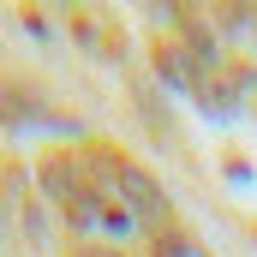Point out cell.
<instances>
[{
  "label": "cell",
  "instance_id": "cell-1",
  "mask_svg": "<svg viewBox=\"0 0 257 257\" xmlns=\"http://www.w3.org/2000/svg\"><path fill=\"white\" fill-rule=\"evenodd\" d=\"M114 192H120V203H126L132 215H144L150 227H162V221H168V192L156 186V174H144V168L120 162V168H114Z\"/></svg>",
  "mask_w": 257,
  "mask_h": 257
},
{
  "label": "cell",
  "instance_id": "cell-2",
  "mask_svg": "<svg viewBox=\"0 0 257 257\" xmlns=\"http://www.w3.org/2000/svg\"><path fill=\"white\" fill-rule=\"evenodd\" d=\"M150 245H156V257H197V245L180 233V227H156V239H150Z\"/></svg>",
  "mask_w": 257,
  "mask_h": 257
},
{
  "label": "cell",
  "instance_id": "cell-3",
  "mask_svg": "<svg viewBox=\"0 0 257 257\" xmlns=\"http://www.w3.org/2000/svg\"><path fill=\"white\" fill-rule=\"evenodd\" d=\"M84 257H114V251H84Z\"/></svg>",
  "mask_w": 257,
  "mask_h": 257
}]
</instances>
